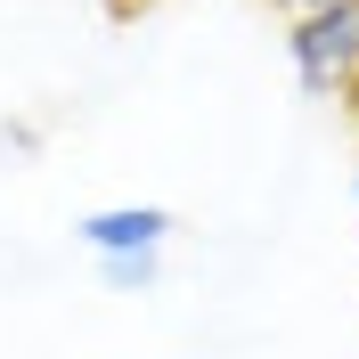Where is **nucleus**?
Wrapping results in <instances>:
<instances>
[{"label": "nucleus", "mask_w": 359, "mask_h": 359, "mask_svg": "<svg viewBox=\"0 0 359 359\" xmlns=\"http://www.w3.org/2000/svg\"><path fill=\"white\" fill-rule=\"evenodd\" d=\"M286 49H294V74H302L311 98H359V0L294 17Z\"/></svg>", "instance_id": "obj_1"}, {"label": "nucleus", "mask_w": 359, "mask_h": 359, "mask_svg": "<svg viewBox=\"0 0 359 359\" xmlns=\"http://www.w3.org/2000/svg\"><path fill=\"white\" fill-rule=\"evenodd\" d=\"M74 237H82L98 262H107V253H163L172 212H163V204H98V212L74 221Z\"/></svg>", "instance_id": "obj_2"}, {"label": "nucleus", "mask_w": 359, "mask_h": 359, "mask_svg": "<svg viewBox=\"0 0 359 359\" xmlns=\"http://www.w3.org/2000/svg\"><path fill=\"white\" fill-rule=\"evenodd\" d=\"M98 278H107L114 294H147L163 278V253H107V262H98Z\"/></svg>", "instance_id": "obj_3"}, {"label": "nucleus", "mask_w": 359, "mask_h": 359, "mask_svg": "<svg viewBox=\"0 0 359 359\" xmlns=\"http://www.w3.org/2000/svg\"><path fill=\"white\" fill-rule=\"evenodd\" d=\"M286 17H318V8H335V0H278Z\"/></svg>", "instance_id": "obj_4"}]
</instances>
